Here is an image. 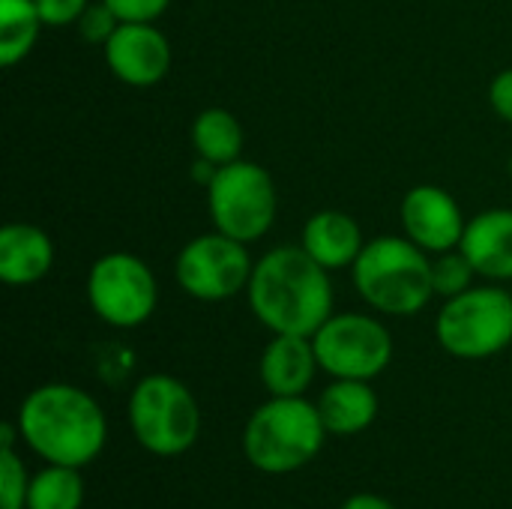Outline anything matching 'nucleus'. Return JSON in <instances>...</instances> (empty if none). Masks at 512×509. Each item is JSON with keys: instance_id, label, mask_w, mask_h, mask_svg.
Wrapping results in <instances>:
<instances>
[{"instance_id": "dca6fc26", "label": "nucleus", "mask_w": 512, "mask_h": 509, "mask_svg": "<svg viewBox=\"0 0 512 509\" xmlns=\"http://www.w3.org/2000/svg\"><path fill=\"white\" fill-rule=\"evenodd\" d=\"M300 246L330 273L351 270L360 258L366 237L360 222L345 210H318L300 231Z\"/></svg>"}, {"instance_id": "aec40b11", "label": "nucleus", "mask_w": 512, "mask_h": 509, "mask_svg": "<svg viewBox=\"0 0 512 509\" xmlns=\"http://www.w3.org/2000/svg\"><path fill=\"white\" fill-rule=\"evenodd\" d=\"M81 504H84L81 468L45 465L30 477L27 509H81Z\"/></svg>"}, {"instance_id": "9d476101", "label": "nucleus", "mask_w": 512, "mask_h": 509, "mask_svg": "<svg viewBox=\"0 0 512 509\" xmlns=\"http://www.w3.org/2000/svg\"><path fill=\"white\" fill-rule=\"evenodd\" d=\"M255 258L249 255L246 243L222 234L207 231L192 237L174 261V279L180 291L201 303H225L237 294H246Z\"/></svg>"}, {"instance_id": "a878e982", "label": "nucleus", "mask_w": 512, "mask_h": 509, "mask_svg": "<svg viewBox=\"0 0 512 509\" xmlns=\"http://www.w3.org/2000/svg\"><path fill=\"white\" fill-rule=\"evenodd\" d=\"M489 105L492 111L512 126V66L510 69H501L492 84H489Z\"/></svg>"}, {"instance_id": "423d86ee", "label": "nucleus", "mask_w": 512, "mask_h": 509, "mask_svg": "<svg viewBox=\"0 0 512 509\" xmlns=\"http://www.w3.org/2000/svg\"><path fill=\"white\" fill-rule=\"evenodd\" d=\"M438 345L456 360H489L512 345V294L474 285L444 300L435 318Z\"/></svg>"}, {"instance_id": "f257e3e1", "label": "nucleus", "mask_w": 512, "mask_h": 509, "mask_svg": "<svg viewBox=\"0 0 512 509\" xmlns=\"http://www.w3.org/2000/svg\"><path fill=\"white\" fill-rule=\"evenodd\" d=\"M246 300L261 327L291 336H315L333 315V282L300 243L276 246L255 258Z\"/></svg>"}, {"instance_id": "bb28decb", "label": "nucleus", "mask_w": 512, "mask_h": 509, "mask_svg": "<svg viewBox=\"0 0 512 509\" xmlns=\"http://www.w3.org/2000/svg\"><path fill=\"white\" fill-rule=\"evenodd\" d=\"M339 509H396L387 498H381V495H372V492H357V495H351L345 504Z\"/></svg>"}, {"instance_id": "f3484780", "label": "nucleus", "mask_w": 512, "mask_h": 509, "mask_svg": "<svg viewBox=\"0 0 512 509\" xmlns=\"http://www.w3.org/2000/svg\"><path fill=\"white\" fill-rule=\"evenodd\" d=\"M315 405L327 432L339 438L366 432L378 420V411H381L372 381H354V378H333L321 390Z\"/></svg>"}, {"instance_id": "412c9836", "label": "nucleus", "mask_w": 512, "mask_h": 509, "mask_svg": "<svg viewBox=\"0 0 512 509\" xmlns=\"http://www.w3.org/2000/svg\"><path fill=\"white\" fill-rule=\"evenodd\" d=\"M477 270L468 261V255L462 249H450V252H438L432 255V285H435V297H456L468 288L477 285Z\"/></svg>"}, {"instance_id": "393cba45", "label": "nucleus", "mask_w": 512, "mask_h": 509, "mask_svg": "<svg viewBox=\"0 0 512 509\" xmlns=\"http://www.w3.org/2000/svg\"><path fill=\"white\" fill-rule=\"evenodd\" d=\"M120 21H156L165 15L171 0H105Z\"/></svg>"}, {"instance_id": "9b49d317", "label": "nucleus", "mask_w": 512, "mask_h": 509, "mask_svg": "<svg viewBox=\"0 0 512 509\" xmlns=\"http://www.w3.org/2000/svg\"><path fill=\"white\" fill-rule=\"evenodd\" d=\"M108 72L126 87H153L171 69V42L156 21H120L102 45Z\"/></svg>"}, {"instance_id": "a211bd4d", "label": "nucleus", "mask_w": 512, "mask_h": 509, "mask_svg": "<svg viewBox=\"0 0 512 509\" xmlns=\"http://www.w3.org/2000/svg\"><path fill=\"white\" fill-rule=\"evenodd\" d=\"M192 150L198 159L222 168L234 159L243 156V123L234 111L228 108H204L198 111V117L192 120Z\"/></svg>"}, {"instance_id": "ddd939ff", "label": "nucleus", "mask_w": 512, "mask_h": 509, "mask_svg": "<svg viewBox=\"0 0 512 509\" xmlns=\"http://www.w3.org/2000/svg\"><path fill=\"white\" fill-rule=\"evenodd\" d=\"M318 372L321 363L312 336L276 333L261 351L258 375L270 396H306Z\"/></svg>"}, {"instance_id": "5701e85b", "label": "nucleus", "mask_w": 512, "mask_h": 509, "mask_svg": "<svg viewBox=\"0 0 512 509\" xmlns=\"http://www.w3.org/2000/svg\"><path fill=\"white\" fill-rule=\"evenodd\" d=\"M78 33H81V39L84 42H90V45H105L108 39H111V33L120 27V18H117V12L105 3V0H99V3H90L87 9H84V15L78 18Z\"/></svg>"}, {"instance_id": "6ab92c4d", "label": "nucleus", "mask_w": 512, "mask_h": 509, "mask_svg": "<svg viewBox=\"0 0 512 509\" xmlns=\"http://www.w3.org/2000/svg\"><path fill=\"white\" fill-rule=\"evenodd\" d=\"M42 27L33 0H0V63L6 69L21 63L33 51Z\"/></svg>"}, {"instance_id": "b1692460", "label": "nucleus", "mask_w": 512, "mask_h": 509, "mask_svg": "<svg viewBox=\"0 0 512 509\" xmlns=\"http://www.w3.org/2000/svg\"><path fill=\"white\" fill-rule=\"evenodd\" d=\"M45 27H69L78 24L90 0H33Z\"/></svg>"}, {"instance_id": "20e7f679", "label": "nucleus", "mask_w": 512, "mask_h": 509, "mask_svg": "<svg viewBox=\"0 0 512 509\" xmlns=\"http://www.w3.org/2000/svg\"><path fill=\"white\" fill-rule=\"evenodd\" d=\"M327 435L315 402L306 396H270L243 426V456L255 471L285 477L306 468L324 450Z\"/></svg>"}, {"instance_id": "2eb2a0df", "label": "nucleus", "mask_w": 512, "mask_h": 509, "mask_svg": "<svg viewBox=\"0 0 512 509\" xmlns=\"http://www.w3.org/2000/svg\"><path fill=\"white\" fill-rule=\"evenodd\" d=\"M54 267V240L33 222H9L0 228V279L12 288L42 282Z\"/></svg>"}, {"instance_id": "4be33fe9", "label": "nucleus", "mask_w": 512, "mask_h": 509, "mask_svg": "<svg viewBox=\"0 0 512 509\" xmlns=\"http://www.w3.org/2000/svg\"><path fill=\"white\" fill-rule=\"evenodd\" d=\"M30 474L15 447H0V509H27Z\"/></svg>"}, {"instance_id": "0eeeda50", "label": "nucleus", "mask_w": 512, "mask_h": 509, "mask_svg": "<svg viewBox=\"0 0 512 509\" xmlns=\"http://www.w3.org/2000/svg\"><path fill=\"white\" fill-rule=\"evenodd\" d=\"M204 192H207V213L213 228L246 246L261 240L276 222L279 213L276 183L270 171L252 159L240 156L216 168Z\"/></svg>"}, {"instance_id": "1a4fd4ad", "label": "nucleus", "mask_w": 512, "mask_h": 509, "mask_svg": "<svg viewBox=\"0 0 512 509\" xmlns=\"http://www.w3.org/2000/svg\"><path fill=\"white\" fill-rule=\"evenodd\" d=\"M321 372L330 378L375 381L393 360V336L381 318L363 312H333L312 336Z\"/></svg>"}, {"instance_id": "6e6552de", "label": "nucleus", "mask_w": 512, "mask_h": 509, "mask_svg": "<svg viewBox=\"0 0 512 509\" xmlns=\"http://www.w3.org/2000/svg\"><path fill=\"white\" fill-rule=\"evenodd\" d=\"M93 315L117 330L141 327L159 306V282L153 267L132 252H105L87 270L84 282Z\"/></svg>"}, {"instance_id": "cd10ccee", "label": "nucleus", "mask_w": 512, "mask_h": 509, "mask_svg": "<svg viewBox=\"0 0 512 509\" xmlns=\"http://www.w3.org/2000/svg\"><path fill=\"white\" fill-rule=\"evenodd\" d=\"M510 183H512V150H510Z\"/></svg>"}, {"instance_id": "f03ea898", "label": "nucleus", "mask_w": 512, "mask_h": 509, "mask_svg": "<svg viewBox=\"0 0 512 509\" xmlns=\"http://www.w3.org/2000/svg\"><path fill=\"white\" fill-rule=\"evenodd\" d=\"M21 444L45 465H90L108 441V420L102 405L81 387L51 381L30 390L18 408Z\"/></svg>"}, {"instance_id": "7ed1b4c3", "label": "nucleus", "mask_w": 512, "mask_h": 509, "mask_svg": "<svg viewBox=\"0 0 512 509\" xmlns=\"http://www.w3.org/2000/svg\"><path fill=\"white\" fill-rule=\"evenodd\" d=\"M351 282L363 303L378 315L411 318L435 297L432 255L405 234L372 237L351 267Z\"/></svg>"}, {"instance_id": "f8f14e48", "label": "nucleus", "mask_w": 512, "mask_h": 509, "mask_svg": "<svg viewBox=\"0 0 512 509\" xmlns=\"http://www.w3.org/2000/svg\"><path fill=\"white\" fill-rule=\"evenodd\" d=\"M399 222L402 234L429 255L459 249L468 225L459 201L435 183H420L405 192L399 204Z\"/></svg>"}, {"instance_id": "39448f33", "label": "nucleus", "mask_w": 512, "mask_h": 509, "mask_svg": "<svg viewBox=\"0 0 512 509\" xmlns=\"http://www.w3.org/2000/svg\"><path fill=\"white\" fill-rule=\"evenodd\" d=\"M129 429L150 456H186L201 435V408L195 393L174 375H144L129 396Z\"/></svg>"}, {"instance_id": "4468645a", "label": "nucleus", "mask_w": 512, "mask_h": 509, "mask_svg": "<svg viewBox=\"0 0 512 509\" xmlns=\"http://www.w3.org/2000/svg\"><path fill=\"white\" fill-rule=\"evenodd\" d=\"M459 249L468 255L480 279H512V210L489 207L468 219Z\"/></svg>"}]
</instances>
